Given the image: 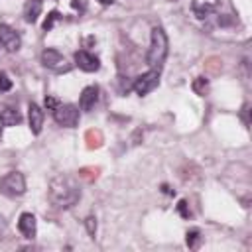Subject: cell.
Returning <instances> with one entry per match:
<instances>
[{
	"instance_id": "obj_1",
	"label": "cell",
	"mask_w": 252,
	"mask_h": 252,
	"mask_svg": "<svg viewBox=\"0 0 252 252\" xmlns=\"http://www.w3.org/2000/svg\"><path fill=\"white\" fill-rule=\"evenodd\" d=\"M49 201L57 209H71L81 199V187L71 175H55L47 189Z\"/></svg>"
},
{
	"instance_id": "obj_2",
	"label": "cell",
	"mask_w": 252,
	"mask_h": 252,
	"mask_svg": "<svg viewBox=\"0 0 252 252\" xmlns=\"http://www.w3.org/2000/svg\"><path fill=\"white\" fill-rule=\"evenodd\" d=\"M167 35L161 28H152V37H150V47H148V53H146V63L152 67V69H159V65L165 61L167 57Z\"/></svg>"
},
{
	"instance_id": "obj_3",
	"label": "cell",
	"mask_w": 252,
	"mask_h": 252,
	"mask_svg": "<svg viewBox=\"0 0 252 252\" xmlns=\"http://www.w3.org/2000/svg\"><path fill=\"white\" fill-rule=\"evenodd\" d=\"M0 191L8 197H20L26 193V177L20 171H10L0 179Z\"/></svg>"
},
{
	"instance_id": "obj_4",
	"label": "cell",
	"mask_w": 252,
	"mask_h": 252,
	"mask_svg": "<svg viewBox=\"0 0 252 252\" xmlns=\"http://www.w3.org/2000/svg\"><path fill=\"white\" fill-rule=\"evenodd\" d=\"M53 120L59 126L65 128H75L79 124V108L75 104H61L57 108H53Z\"/></svg>"
},
{
	"instance_id": "obj_5",
	"label": "cell",
	"mask_w": 252,
	"mask_h": 252,
	"mask_svg": "<svg viewBox=\"0 0 252 252\" xmlns=\"http://www.w3.org/2000/svg\"><path fill=\"white\" fill-rule=\"evenodd\" d=\"M158 85H159V69H150V71H146L144 75H140V77L134 81L132 89L136 91V94L144 96V94L152 93Z\"/></svg>"
},
{
	"instance_id": "obj_6",
	"label": "cell",
	"mask_w": 252,
	"mask_h": 252,
	"mask_svg": "<svg viewBox=\"0 0 252 252\" xmlns=\"http://www.w3.org/2000/svg\"><path fill=\"white\" fill-rule=\"evenodd\" d=\"M41 63H43L47 69L57 71V73L69 71V65H67L65 57H63L57 49H43V53H41Z\"/></svg>"
},
{
	"instance_id": "obj_7",
	"label": "cell",
	"mask_w": 252,
	"mask_h": 252,
	"mask_svg": "<svg viewBox=\"0 0 252 252\" xmlns=\"http://www.w3.org/2000/svg\"><path fill=\"white\" fill-rule=\"evenodd\" d=\"M0 43L8 51H18L22 45V39H20V33L16 30H12L6 24H0Z\"/></svg>"
},
{
	"instance_id": "obj_8",
	"label": "cell",
	"mask_w": 252,
	"mask_h": 252,
	"mask_svg": "<svg viewBox=\"0 0 252 252\" xmlns=\"http://www.w3.org/2000/svg\"><path fill=\"white\" fill-rule=\"evenodd\" d=\"M75 63H77V67H79L81 71H87V73L98 71V67H100L98 57L93 55V53H89V51H85V49L75 51Z\"/></svg>"
},
{
	"instance_id": "obj_9",
	"label": "cell",
	"mask_w": 252,
	"mask_h": 252,
	"mask_svg": "<svg viewBox=\"0 0 252 252\" xmlns=\"http://www.w3.org/2000/svg\"><path fill=\"white\" fill-rule=\"evenodd\" d=\"M43 110L35 104V102H30L28 106V120H30V130L33 134H39L41 132V126H43Z\"/></svg>"
},
{
	"instance_id": "obj_10",
	"label": "cell",
	"mask_w": 252,
	"mask_h": 252,
	"mask_svg": "<svg viewBox=\"0 0 252 252\" xmlns=\"http://www.w3.org/2000/svg\"><path fill=\"white\" fill-rule=\"evenodd\" d=\"M96 100H98V89L93 87V85L91 87H85L83 93H81V96H79V108L81 110H91V108H94Z\"/></svg>"
},
{
	"instance_id": "obj_11",
	"label": "cell",
	"mask_w": 252,
	"mask_h": 252,
	"mask_svg": "<svg viewBox=\"0 0 252 252\" xmlns=\"http://www.w3.org/2000/svg\"><path fill=\"white\" fill-rule=\"evenodd\" d=\"M18 228H20V232H22L26 238H33V236H35V230H37V226H35V217H33L32 213H22V215H20V220H18Z\"/></svg>"
},
{
	"instance_id": "obj_12",
	"label": "cell",
	"mask_w": 252,
	"mask_h": 252,
	"mask_svg": "<svg viewBox=\"0 0 252 252\" xmlns=\"http://www.w3.org/2000/svg\"><path fill=\"white\" fill-rule=\"evenodd\" d=\"M0 122L2 126H16L22 122V114L12 106H4L0 108Z\"/></svg>"
},
{
	"instance_id": "obj_13",
	"label": "cell",
	"mask_w": 252,
	"mask_h": 252,
	"mask_svg": "<svg viewBox=\"0 0 252 252\" xmlns=\"http://www.w3.org/2000/svg\"><path fill=\"white\" fill-rule=\"evenodd\" d=\"M41 14V2L39 0H28L26 8H24V18L28 24H33Z\"/></svg>"
},
{
	"instance_id": "obj_14",
	"label": "cell",
	"mask_w": 252,
	"mask_h": 252,
	"mask_svg": "<svg viewBox=\"0 0 252 252\" xmlns=\"http://www.w3.org/2000/svg\"><path fill=\"white\" fill-rule=\"evenodd\" d=\"M213 6L211 4H193V12H195V16L199 18V20H207L211 14H213Z\"/></svg>"
},
{
	"instance_id": "obj_15",
	"label": "cell",
	"mask_w": 252,
	"mask_h": 252,
	"mask_svg": "<svg viewBox=\"0 0 252 252\" xmlns=\"http://www.w3.org/2000/svg\"><path fill=\"white\" fill-rule=\"evenodd\" d=\"M185 242H187V246H189V248H197V246H199V242H201V232H199L197 228L189 230V232H187Z\"/></svg>"
},
{
	"instance_id": "obj_16",
	"label": "cell",
	"mask_w": 252,
	"mask_h": 252,
	"mask_svg": "<svg viewBox=\"0 0 252 252\" xmlns=\"http://www.w3.org/2000/svg\"><path fill=\"white\" fill-rule=\"evenodd\" d=\"M193 91H195L197 94H205V93H207V79L197 77V79L193 81Z\"/></svg>"
},
{
	"instance_id": "obj_17",
	"label": "cell",
	"mask_w": 252,
	"mask_h": 252,
	"mask_svg": "<svg viewBox=\"0 0 252 252\" xmlns=\"http://www.w3.org/2000/svg\"><path fill=\"white\" fill-rule=\"evenodd\" d=\"M59 20V12L57 10H53V12H49V16L45 18V22H43V30L47 32V30H51L53 28V24Z\"/></svg>"
},
{
	"instance_id": "obj_18",
	"label": "cell",
	"mask_w": 252,
	"mask_h": 252,
	"mask_svg": "<svg viewBox=\"0 0 252 252\" xmlns=\"http://www.w3.org/2000/svg\"><path fill=\"white\" fill-rule=\"evenodd\" d=\"M12 89V79L6 73H0V91H10Z\"/></svg>"
},
{
	"instance_id": "obj_19",
	"label": "cell",
	"mask_w": 252,
	"mask_h": 252,
	"mask_svg": "<svg viewBox=\"0 0 252 252\" xmlns=\"http://www.w3.org/2000/svg\"><path fill=\"white\" fill-rule=\"evenodd\" d=\"M85 226H87V232H89L91 236H94V232H96V219H94V217H89V219L85 220Z\"/></svg>"
},
{
	"instance_id": "obj_20",
	"label": "cell",
	"mask_w": 252,
	"mask_h": 252,
	"mask_svg": "<svg viewBox=\"0 0 252 252\" xmlns=\"http://www.w3.org/2000/svg\"><path fill=\"white\" fill-rule=\"evenodd\" d=\"M177 211H179V215H181V217L189 219V211H187V201H179V205H177Z\"/></svg>"
},
{
	"instance_id": "obj_21",
	"label": "cell",
	"mask_w": 252,
	"mask_h": 252,
	"mask_svg": "<svg viewBox=\"0 0 252 252\" xmlns=\"http://www.w3.org/2000/svg\"><path fill=\"white\" fill-rule=\"evenodd\" d=\"M45 106H47L49 110H53V108H57V106H59V100H57V98H53V96H45Z\"/></svg>"
},
{
	"instance_id": "obj_22",
	"label": "cell",
	"mask_w": 252,
	"mask_h": 252,
	"mask_svg": "<svg viewBox=\"0 0 252 252\" xmlns=\"http://www.w3.org/2000/svg\"><path fill=\"white\" fill-rule=\"evenodd\" d=\"M248 112H250V108H248V106H244V114H242V118H244V124H246V126L250 124V118H248Z\"/></svg>"
},
{
	"instance_id": "obj_23",
	"label": "cell",
	"mask_w": 252,
	"mask_h": 252,
	"mask_svg": "<svg viewBox=\"0 0 252 252\" xmlns=\"http://www.w3.org/2000/svg\"><path fill=\"white\" fill-rule=\"evenodd\" d=\"M6 226H8V222H6V219L0 215V232H4V230H6Z\"/></svg>"
},
{
	"instance_id": "obj_24",
	"label": "cell",
	"mask_w": 252,
	"mask_h": 252,
	"mask_svg": "<svg viewBox=\"0 0 252 252\" xmlns=\"http://www.w3.org/2000/svg\"><path fill=\"white\" fill-rule=\"evenodd\" d=\"M98 2H100V4H102V6H108V4H112V2H114V0H98Z\"/></svg>"
},
{
	"instance_id": "obj_25",
	"label": "cell",
	"mask_w": 252,
	"mask_h": 252,
	"mask_svg": "<svg viewBox=\"0 0 252 252\" xmlns=\"http://www.w3.org/2000/svg\"><path fill=\"white\" fill-rule=\"evenodd\" d=\"M0 132H2V122H0Z\"/></svg>"
}]
</instances>
